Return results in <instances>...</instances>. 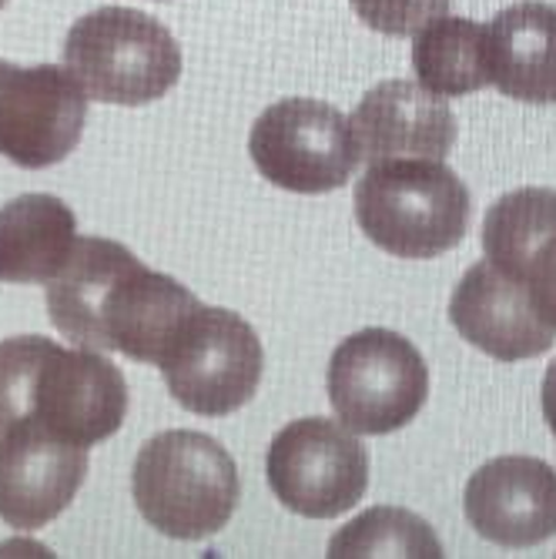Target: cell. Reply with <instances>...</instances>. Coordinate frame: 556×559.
<instances>
[{"instance_id":"cell-6","label":"cell","mask_w":556,"mask_h":559,"mask_svg":"<svg viewBox=\"0 0 556 559\" xmlns=\"http://www.w3.org/2000/svg\"><path fill=\"white\" fill-rule=\"evenodd\" d=\"M326 389L342 426L356 436H389L423 413L429 366L406 335L363 329L332 352Z\"/></svg>"},{"instance_id":"cell-1","label":"cell","mask_w":556,"mask_h":559,"mask_svg":"<svg viewBox=\"0 0 556 559\" xmlns=\"http://www.w3.org/2000/svg\"><path fill=\"white\" fill-rule=\"evenodd\" d=\"M198 298L171 275L151 272L111 238H78L68 265L47 282L55 329L94 352H121L158 366Z\"/></svg>"},{"instance_id":"cell-9","label":"cell","mask_w":556,"mask_h":559,"mask_svg":"<svg viewBox=\"0 0 556 559\" xmlns=\"http://www.w3.org/2000/svg\"><path fill=\"white\" fill-rule=\"evenodd\" d=\"M248 151L259 175L295 194H326L348 185L359 147L348 118L312 97H285L251 124Z\"/></svg>"},{"instance_id":"cell-15","label":"cell","mask_w":556,"mask_h":559,"mask_svg":"<svg viewBox=\"0 0 556 559\" xmlns=\"http://www.w3.org/2000/svg\"><path fill=\"white\" fill-rule=\"evenodd\" d=\"M486 259L527 288L536 312L556 329V191L520 188L483 218Z\"/></svg>"},{"instance_id":"cell-4","label":"cell","mask_w":556,"mask_h":559,"mask_svg":"<svg viewBox=\"0 0 556 559\" xmlns=\"http://www.w3.org/2000/svg\"><path fill=\"white\" fill-rule=\"evenodd\" d=\"M473 198L466 181L429 158L369 165L356 185V222L395 259H439L466 238Z\"/></svg>"},{"instance_id":"cell-19","label":"cell","mask_w":556,"mask_h":559,"mask_svg":"<svg viewBox=\"0 0 556 559\" xmlns=\"http://www.w3.org/2000/svg\"><path fill=\"white\" fill-rule=\"evenodd\" d=\"M345 556L442 559V543L423 516L399 510V506H376V510L352 520L329 539V559Z\"/></svg>"},{"instance_id":"cell-18","label":"cell","mask_w":556,"mask_h":559,"mask_svg":"<svg viewBox=\"0 0 556 559\" xmlns=\"http://www.w3.org/2000/svg\"><path fill=\"white\" fill-rule=\"evenodd\" d=\"M413 71L439 97H466L489 84L486 24L466 17H436L413 37Z\"/></svg>"},{"instance_id":"cell-13","label":"cell","mask_w":556,"mask_h":559,"mask_svg":"<svg viewBox=\"0 0 556 559\" xmlns=\"http://www.w3.org/2000/svg\"><path fill=\"white\" fill-rule=\"evenodd\" d=\"M463 510L496 546H540L556 536V473L533 455H499L470 476Z\"/></svg>"},{"instance_id":"cell-20","label":"cell","mask_w":556,"mask_h":559,"mask_svg":"<svg viewBox=\"0 0 556 559\" xmlns=\"http://www.w3.org/2000/svg\"><path fill=\"white\" fill-rule=\"evenodd\" d=\"M452 0H352L359 21L386 37H413L429 21L442 17Z\"/></svg>"},{"instance_id":"cell-5","label":"cell","mask_w":556,"mask_h":559,"mask_svg":"<svg viewBox=\"0 0 556 559\" xmlns=\"http://www.w3.org/2000/svg\"><path fill=\"white\" fill-rule=\"evenodd\" d=\"M64 68L100 105H151L181 78V47L171 31L134 8H100L74 21Z\"/></svg>"},{"instance_id":"cell-17","label":"cell","mask_w":556,"mask_h":559,"mask_svg":"<svg viewBox=\"0 0 556 559\" xmlns=\"http://www.w3.org/2000/svg\"><path fill=\"white\" fill-rule=\"evenodd\" d=\"M78 218L55 194H21L0 209V282L47 285L74 251Z\"/></svg>"},{"instance_id":"cell-2","label":"cell","mask_w":556,"mask_h":559,"mask_svg":"<svg viewBox=\"0 0 556 559\" xmlns=\"http://www.w3.org/2000/svg\"><path fill=\"white\" fill-rule=\"evenodd\" d=\"M128 416L125 372L94 348L44 335L0 342V436L34 426L74 445L111 439Z\"/></svg>"},{"instance_id":"cell-16","label":"cell","mask_w":556,"mask_h":559,"mask_svg":"<svg viewBox=\"0 0 556 559\" xmlns=\"http://www.w3.org/2000/svg\"><path fill=\"white\" fill-rule=\"evenodd\" d=\"M489 84L523 105H556V8L520 0L486 24Z\"/></svg>"},{"instance_id":"cell-11","label":"cell","mask_w":556,"mask_h":559,"mask_svg":"<svg viewBox=\"0 0 556 559\" xmlns=\"http://www.w3.org/2000/svg\"><path fill=\"white\" fill-rule=\"evenodd\" d=\"M87 476V449L34 426L0 436V520L40 530L74 502Z\"/></svg>"},{"instance_id":"cell-22","label":"cell","mask_w":556,"mask_h":559,"mask_svg":"<svg viewBox=\"0 0 556 559\" xmlns=\"http://www.w3.org/2000/svg\"><path fill=\"white\" fill-rule=\"evenodd\" d=\"M8 8V0H0V11H4Z\"/></svg>"},{"instance_id":"cell-10","label":"cell","mask_w":556,"mask_h":559,"mask_svg":"<svg viewBox=\"0 0 556 559\" xmlns=\"http://www.w3.org/2000/svg\"><path fill=\"white\" fill-rule=\"evenodd\" d=\"M87 121V94L68 68L0 58V155L40 171L64 162Z\"/></svg>"},{"instance_id":"cell-21","label":"cell","mask_w":556,"mask_h":559,"mask_svg":"<svg viewBox=\"0 0 556 559\" xmlns=\"http://www.w3.org/2000/svg\"><path fill=\"white\" fill-rule=\"evenodd\" d=\"M543 416H546L549 432L556 436V362L546 369V379H543Z\"/></svg>"},{"instance_id":"cell-12","label":"cell","mask_w":556,"mask_h":559,"mask_svg":"<svg viewBox=\"0 0 556 559\" xmlns=\"http://www.w3.org/2000/svg\"><path fill=\"white\" fill-rule=\"evenodd\" d=\"M359 162H442L457 144L460 124L449 100L426 91L419 81H382L356 105L348 118Z\"/></svg>"},{"instance_id":"cell-7","label":"cell","mask_w":556,"mask_h":559,"mask_svg":"<svg viewBox=\"0 0 556 559\" xmlns=\"http://www.w3.org/2000/svg\"><path fill=\"white\" fill-rule=\"evenodd\" d=\"M171 399L194 416H228L251 402L265 372L262 342L238 312L201 305L158 362Z\"/></svg>"},{"instance_id":"cell-3","label":"cell","mask_w":556,"mask_h":559,"mask_svg":"<svg viewBox=\"0 0 556 559\" xmlns=\"http://www.w3.org/2000/svg\"><path fill=\"white\" fill-rule=\"evenodd\" d=\"M131 496L147 526L194 543L228 526L241 499V479L218 439L171 429L141 445L131 469Z\"/></svg>"},{"instance_id":"cell-8","label":"cell","mask_w":556,"mask_h":559,"mask_svg":"<svg viewBox=\"0 0 556 559\" xmlns=\"http://www.w3.org/2000/svg\"><path fill=\"white\" fill-rule=\"evenodd\" d=\"M265 473L275 499L306 520H335L369 489V452L348 426L322 416L288 423L269 445Z\"/></svg>"},{"instance_id":"cell-14","label":"cell","mask_w":556,"mask_h":559,"mask_svg":"<svg viewBox=\"0 0 556 559\" xmlns=\"http://www.w3.org/2000/svg\"><path fill=\"white\" fill-rule=\"evenodd\" d=\"M449 322L470 345L499 362L536 359L556 342V329L536 312L527 288L489 259L460 278L449 298Z\"/></svg>"}]
</instances>
